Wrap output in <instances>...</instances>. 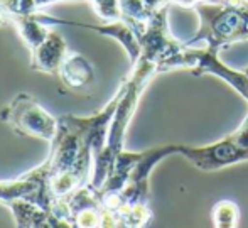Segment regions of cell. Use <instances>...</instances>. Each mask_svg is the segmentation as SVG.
<instances>
[{
    "label": "cell",
    "mask_w": 248,
    "mask_h": 228,
    "mask_svg": "<svg viewBox=\"0 0 248 228\" xmlns=\"http://www.w3.org/2000/svg\"><path fill=\"white\" fill-rule=\"evenodd\" d=\"M177 69H187L194 76L215 75L225 83H228L236 93L248 101V75L243 69H233L226 63H223L218 56V51L211 49H196L187 46L181 54Z\"/></svg>",
    "instance_id": "6"
},
{
    "label": "cell",
    "mask_w": 248,
    "mask_h": 228,
    "mask_svg": "<svg viewBox=\"0 0 248 228\" xmlns=\"http://www.w3.org/2000/svg\"><path fill=\"white\" fill-rule=\"evenodd\" d=\"M56 76L68 90L78 91L88 88L95 81V68L83 54L69 51Z\"/></svg>",
    "instance_id": "9"
},
{
    "label": "cell",
    "mask_w": 248,
    "mask_h": 228,
    "mask_svg": "<svg viewBox=\"0 0 248 228\" xmlns=\"http://www.w3.org/2000/svg\"><path fill=\"white\" fill-rule=\"evenodd\" d=\"M37 193V182L22 174L17 179H3L0 181V205L9 206L12 201L19 198L32 199Z\"/></svg>",
    "instance_id": "10"
},
{
    "label": "cell",
    "mask_w": 248,
    "mask_h": 228,
    "mask_svg": "<svg viewBox=\"0 0 248 228\" xmlns=\"http://www.w3.org/2000/svg\"><path fill=\"white\" fill-rule=\"evenodd\" d=\"M5 24H9V20H7V17L3 16L2 12H0V27H2V26H5Z\"/></svg>",
    "instance_id": "12"
},
{
    "label": "cell",
    "mask_w": 248,
    "mask_h": 228,
    "mask_svg": "<svg viewBox=\"0 0 248 228\" xmlns=\"http://www.w3.org/2000/svg\"><path fill=\"white\" fill-rule=\"evenodd\" d=\"M120 95L122 90L118 86L108 103L88 117L59 115L58 132L49 142L46 161L26 173L29 179L37 182V193L32 201L52 213L56 201L68 198L81 186L90 184L95 157L107 144Z\"/></svg>",
    "instance_id": "1"
},
{
    "label": "cell",
    "mask_w": 248,
    "mask_h": 228,
    "mask_svg": "<svg viewBox=\"0 0 248 228\" xmlns=\"http://www.w3.org/2000/svg\"><path fill=\"white\" fill-rule=\"evenodd\" d=\"M29 52L31 68L34 71L46 73V75H58L69 49L64 37L59 33H56L54 29H51V33Z\"/></svg>",
    "instance_id": "7"
},
{
    "label": "cell",
    "mask_w": 248,
    "mask_h": 228,
    "mask_svg": "<svg viewBox=\"0 0 248 228\" xmlns=\"http://www.w3.org/2000/svg\"><path fill=\"white\" fill-rule=\"evenodd\" d=\"M0 118L22 137L51 142L58 132V117L47 112L29 93H17L12 101L0 110Z\"/></svg>",
    "instance_id": "4"
},
{
    "label": "cell",
    "mask_w": 248,
    "mask_h": 228,
    "mask_svg": "<svg viewBox=\"0 0 248 228\" xmlns=\"http://www.w3.org/2000/svg\"><path fill=\"white\" fill-rule=\"evenodd\" d=\"M243 71H245V73H247V75H248V66H247V68H243Z\"/></svg>",
    "instance_id": "13"
},
{
    "label": "cell",
    "mask_w": 248,
    "mask_h": 228,
    "mask_svg": "<svg viewBox=\"0 0 248 228\" xmlns=\"http://www.w3.org/2000/svg\"><path fill=\"white\" fill-rule=\"evenodd\" d=\"M199 27L187 46L204 43L211 51H221L235 43L248 41V0H206L193 7Z\"/></svg>",
    "instance_id": "3"
},
{
    "label": "cell",
    "mask_w": 248,
    "mask_h": 228,
    "mask_svg": "<svg viewBox=\"0 0 248 228\" xmlns=\"http://www.w3.org/2000/svg\"><path fill=\"white\" fill-rule=\"evenodd\" d=\"M159 75V69L154 63L147 59L139 58L137 61L132 65V71L127 78L122 81L120 90V100H118L117 110L111 118L110 130H108L107 144H105L103 150L95 157V166H93V176L90 184L95 189H100L107 178L110 176L113 164L120 152L125 149V139H127V130L130 125L134 114L139 107L142 95L154 76Z\"/></svg>",
    "instance_id": "2"
},
{
    "label": "cell",
    "mask_w": 248,
    "mask_h": 228,
    "mask_svg": "<svg viewBox=\"0 0 248 228\" xmlns=\"http://www.w3.org/2000/svg\"><path fill=\"white\" fill-rule=\"evenodd\" d=\"M213 223L219 228L238 227L240 223V208L232 199H221L213 206Z\"/></svg>",
    "instance_id": "11"
},
{
    "label": "cell",
    "mask_w": 248,
    "mask_h": 228,
    "mask_svg": "<svg viewBox=\"0 0 248 228\" xmlns=\"http://www.w3.org/2000/svg\"><path fill=\"white\" fill-rule=\"evenodd\" d=\"M177 154L183 156L186 161H189L194 167L206 171V173L221 171L225 167L248 161V147L240 144L233 132L226 135L225 139L201 147L179 144Z\"/></svg>",
    "instance_id": "5"
},
{
    "label": "cell",
    "mask_w": 248,
    "mask_h": 228,
    "mask_svg": "<svg viewBox=\"0 0 248 228\" xmlns=\"http://www.w3.org/2000/svg\"><path fill=\"white\" fill-rule=\"evenodd\" d=\"M7 208L14 216L16 227L20 228H68L58 216L47 212L39 203L29 198H19L10 203Z\"/></svg>",
    "instance_id": "8"
}]
</instances>
